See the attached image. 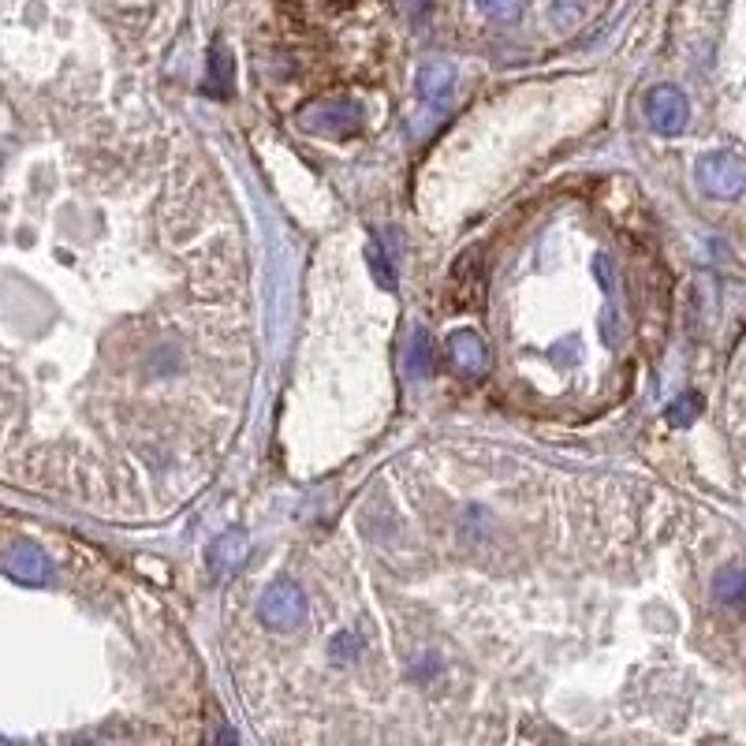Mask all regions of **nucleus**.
I'll return each instance as SVG.
<instances>
[{
	"label": "nucleus",
	"mask_w": 746,
	"mask_h": 746,
	"mask_svg": "<svg viewBox=\"0 0 746 746\" xmlns=\"http://www.w3.org/2000/svg\"><path fill=\"white\" fill-rule=\"evenodd\" d=\"M698 183L713 198H735L746 191V161L727 149H713L698 161Z\"/></svg>",
	"instance_id": "obj_1"
},
{
	"label": "nucleus",
	"mask_w": 746,
	"mask_h": 746,
	"mask_svg": "<svg viewBox=\"0 0 746 746\" xmlns=\"http://www.w3.org/2000/svg\"><path fill=\"white\" fill-rule=\"evenodd\" d=\"M646 117L653 124V131L675 135V131H683V124H687V98L680 90H672V86H657L646 101Z\"/></svg>",
	"instance_id": "obj_2"
},
{
	"label": "nucleus",
	"mask_w": 746,
	"mask_h": 746,
	"mask_svg": "<svg viewBox=\"0 0 746 746\" xmlns=\"http://www.w3.org/2000/svg\"><path fill=\"white\" fill-rule=\"evenodd\" d=\"M303 612H306V601L295 583H277L273 590L261 597V620L273 623L280 631L295 627V623L303 620Z\"/></svg>",
	"instance_id": "obj_3"
},
{
	"label": "nucleus",
	"mask_w": 746,
	"mask_h": 746,
	"mask_svg": "<svg viewBox=\"0 0 746 746\" xmlns=\"http://www.w3.org/2000/svg\"><path fill=\"white\" fill-rule=\"evenodd\" d=\"M8 575L20 578V583H46L49 578V560L41 557L38 546H30V541H20L12 552H8Z\"/></svg>",
	"instance_id": "obj_4"
},
{
	"label": "nucleus",
	"mask_w": 746,
	"mask_h": 746,
	"mask_svg": "<svg viewBox=\"0 0 746 746\" xmlns=\"http://www.w3.org/2000/svg\"><path fill=\"white\" fill-rule=\"evenodd\" d=\"M452 358L460 370L467 374H478L481 366H486V344H481L474 332H455L452 337Z\"/></svg>",
	"instance_id": "obj_5"
},
{
	"label": "nucleus",
	"mask_w": 746,
	"mask_h": 746,
	"mask_svg": "<svg viewBox=\"0 0 746 746\" xmlns=\"http://www.w3.org/2000/svg\"><path fill=\"white\" fill-rule=\"evenodd\" d=\"M247 538L243 534H224L221 541H217V549H213V564H217V572H232V567H240L243 560H247Z\"/></svg>",
	"instance_id": "obj_6"
},
{
	"label": "nucleus",
	"mask_w": 746,
	"mask_h": 746,
	"mask_svg": "<svg viewBox=\"0 0 746 746\" xmlns=\"http://www.w3.org/2000/svg\"><path fill=\"white\" fill-rule=\"evenodd\" d=\"M418 83H423V94L429 101H444L448 90H455V72L448 64H429L423 75H418Z\"/></svg>",
	"instance_id": "obj_7"
},
{
	"label": "nucleus",
	"mask_w": 746,
	"mask_h": 746,
	"mask_svg": "<svg viewBox=\"0 0 746 746\" xmlns=\"http://www.w3.org/2000/svg\"><path fill=\"white\" fill-rule=\"evenodd\" d=\"M717 597L724 604H746V572L743 567H727L717 575Z\"/></svg>",
	"instance_id": "obj_8"
},
{
	"label": "nucleus",
	"mask_w": 746,
	"mask_h": 746,
	"mask_svg": "<svg viewBox=\"0 0 746 746\" xmlns=\"http://www.w3.org/2000/svg\"><path fill=\"white\" fill-rule=\"evenodd\" d=\"M411 377H426L429 374V337L426 332H415V340H411Z\"/></svg>",
	"instance_id": "obj_9"
},
{
	"label": "nucleus",
	"mask_w": 746,
	"mask_h": 746,
	"mask_svg": "<svg viewBox=\"0 0 746 746\" xmlns=\"http://www.w3.org/2000/svg\"><path fill=\"white\" fill-rule=\"evenodd\" d=\"M698 407H701L698 396H683V400H675L672 407H669V418H672L675 426H687L690 418L698 415Z\"/></svg>",
	"instance_id": "obj_10"
},
{
	"label": "nucleus",
	"mask_w": 746,
	"mask_h": 746,
	"mask_svg": "<svg viewBox=\"0 0 746 746\" xmlns=\"http://www.w3.org/2000/svg\"><path fill=\"white\" fill-rule=\"evenodd\" d=\"M515 8H519V0H481V12L493 15V20H507V15H515Z\"/></svg>",
	"instance_id": "obj_11"
},
{
	"label": "nucleus",
	"mask_w": 746,
	"mask_h": 746,
	"mask_svg": "<svg viewBox=\"0 0 746 746\" xmlns=\"http://www.w3.org/2000/svg\"><path fill=\"white\" fill-rule=\"evenodd\" d=\"M370 261H374V277L381 280L384 288H392V273H389V261H384V254L377 250V243H370Z\"/></svg>",
	"instance_id": "obj_12"
}]
</instances>
